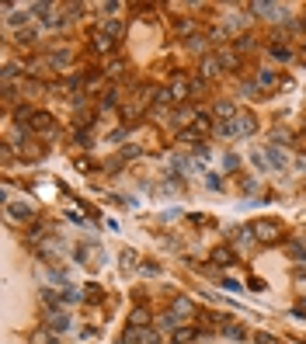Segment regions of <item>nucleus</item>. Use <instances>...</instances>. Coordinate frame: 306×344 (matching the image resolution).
Returning a JSON list of instances; mask_svg holds the SVG:
<instances>
[{"label": "nucleus", "instance_id": "f257e3e1", "mask_svg": "<svg viewBox=\"0 0 306 344\" xmlns=\"http://www.w3.org/2000/svg\"><path fill=\"white\" fill-rule=\"evenodd\" d=\"M250 233H254V240H258V244H275V240H282V223H278V219L261 216V219H254V223H250Z\"/></svg>", "mask_w": 306, "mask_h": 344}, {"label": "nucleus", "instance_id": "f03ea898", "mask_svg": "<svg viewBox=\"0 0 306 344\" xmlns=\"http://www.w3.org/2000/svg\"><path fill=\"white\" fill-rule=\"evenodd\" d=\"M118 344H157V330L153 327H125Z\"/></svg>", "mask_w": 306, "mask_h": 344}, {"label": "nucleus", "instance_id": "7ed1b4c3", "mask_svg": "<svg viewBox=\"0 0 306 344\" xmlns=\"http://www.w3.org/2000/svg\"><path fill=\"white\" fill-rule=\"evenodd\" d=\"M28 129H32L35 136H56V133H59L56 118H53L49 112H35V118L28 122Z\"/></svg>", "mask_w": 306, "mask_h": 344}, {"label": "nucleus", "instance_id": "20e7f679", "mask_svg": "<svg viewBox=\"0 0 306 344\" xmlns=\"http://www.w3.org/2000/svg\"><path fill=\"white\" fill-rule=\"evenodd\" d=\"M7 216H11L14 223H32V219H35V205H32L28 198H21V202H11V205H7Z\"/></svg>", "mask_w": 306, "mask_h": 344}, {"label": "nucleus", "instance_id": "39448f33", "mask_svg": "<svg viewBox=\"0 0 306 344\" xmlns=\"http://www.w3.org/2000/svg\"><path fill=\"white\" fill-rule=\"evenodd\" d=\"M250 11H254L258 18H268V21H282V18H286V7H278V4H265V0H254Z\"/></svg>", "mask_w": 306, "mask_h": 344}, {"label": "nucleus", "instance_id": "423d86ee", "mask_svg": "<svg viewBox=\"0 0 306 344\" xmlns=\"http://www.w3.org/2000/svg\"><path fill=\"white\" fill-rule=\"evenodd\" d=\"M171 313L177 316V320H188V316H195V303H191L188 296H174L171 299Z\"/></svg>", "mask_w": 306, "mask_h": 344}, {"label": "nucleus", "instance_id": "0eeeda50", "mask_svg": "<svg viewBox=\"0 0 306 344\" xmlns=\"http://www.w3.org/2000/svg\"><path fill=\"white\" fill-rule=\"evenodd\" d=\"M167 91H171V101H188L191 97V80L188 76H174Z\"/></svg>", "mask_w": 306, "mask_h": 344}, {"label": "nucleus", "instance_id": "6e6552de", "mask_svg": "<svg viewBox=\"0 0 306 344\" xmlns=\"http://www.w3.org/2000/svg\"><path fill=\"white\" fill-rule=\"evenodd\" d=\"M212 118H216V122H233V118H237L233 101H216V104H212Z\"/></svg>", "mask_w": 306, "mask_h": 344}, {"label": "nucleus", "instance_id": "1a4fd4ad", "mask_svg": "<svg viewBox=\"0 0 306 344\" xmlns=\"http://www.w3.org/2000/svg\"><path fill=\"white\" fill-rule=\"evenodd\" d=\"M254 49H258V38L247 35V32L233 38V52H237V56H247V52H254Z\"/></svg>", "mask_w": 306, "mask_h": 344}, {"label": "nucleus", "instance_id": "9d476101", "mask_svg": "<svg viewBox=\"0 0 306 344\" xmlns=\"http://www.w3.org/2000/svg\"><path fill=\"white\" fill-rule=\"evenodd\" d=\"M219 59L216 56H202V63H198V73H202V80H212V76H219Z\"/></svg>", "mask_w": 306, "mask_h": 344}, {"label": "nucleus", "instance_id": "9b49d317", "mask_svg": "<svg viewBox=\"0 0 306 344\" xmlns=\"http://www.w3.org/2000/svg\"><path fill=\"white\" fill-rule=\"evenodd\" d=\"M282 80H278V73L275 70H258V91H275Z\"/></svg>", "mask_w": 306, "mask_h": 344}, {"label": "nucleus", "instance_id": "f8f14e48", "mask_svg": "<svg viewBox=\"0 0 306 344\" xmlns=\"http://www.w3.org/2000/svg\"><path fill=\"white\" fill-rule=\"evenodd\" d=\"M101 32H105V35L118 45V42L125 38V24H122V21H105V24H101Z\"/></svg>", "mask_w": 306, "mask_h": 344}, {"label": "nucleus", "instance_id": "ddd939ff", "mask_svg": "<svg viewBox=\"0 0 306 344\" xmlns=\"http://www.w3.org/2000/svg\"><path fill=\"white\" fill-rule=\"evenodd\" d=\"M212 264H219V268L237 264V254H233L230 247H216V250H212Z\"/></svg>", "mask_w": 306, "mask_h": 344}, {"label": "nucleus", "instance_id": "4468645a", "mask_svg": "<svg viewBox=\"0 0 306 344\" xmlns=\"http://www.w3.org/2000/svg\"><path fill=\"white\" fill-rule=\"evenodd\" d=\"M91 49H94V52H112V49H115V42H112L108 35H105L101 28H97L94 35H91Z\"/></svg>", "mask_w": 306, "mask_h": 344}, {"label": "nucleus", "instance_id": "2eb2a0df", "mask_svg": "<svg viewBox=\"0 0 306 344\" xmlns=\"http://www.w3.org/2000/svg\"><path fill=\"white\" fill-rule=\"evenodd\" d=\"M216 59H219V66H223V70H237V66H240V56L233 52V45H230V49H219V52H216Z\"/></svg>", "mask_w": 306, "mask_h": 344}, {"label": "nucleus", "instance_id": "dca6fc26", "mask_svg": "<svg viewBox=\"0 0 306 344\" xmlns=\"http://www.w3.org/2000/svg\"><path fill=\"white\" fill-rule=\"evenodd\" d=\"M129 327H150V309L146 306H136L129 313Z\"/></svg>", "mask_w": 306, "mask_h": 344}, {"label": "nucleus", "instance_id": "f3484780", "mask_svg": "<svg viewBox=\"0 0 306 344\" xmlns=\"http://www.w3.org/2000/svg\"><path fill=\"white\" fill-rule=\"evenodd\" d=\"M49 66H53V70H66V66H70V63H73V56H70V52H63V49H59V52H49Z\"/></svg>", "mask_w": 306, "mask_h": 344}, {"label": "nucleus", "instance_id": "a211bd4d", "mask_svg": "<svg viewBox=\"0 0 306 344\" xmlns=\"http://www.w3.org/2000/svg\"><path fill=\"white\" fill-rule=\"evenodd\" d=\"M233 122H237V129H240V133H254V129H258V118H254L250 112H240Z\"/></svg>", "mask_w": 306, "mask_h": 344}, {"label": "nucleus", "instance_id": "6ab92c4d", "mask_svg": "<svg viewBox=\"0 0 306 344\" xmlns=\"http://www.w3.org/2000/svg\"><path fill=\"white\" fill-rule=\"evenodd\" d=\"M268 52H271V59H278V63L292 59V49H289L286 42H271V45H268Z\"/></svg>", "mask_w": 306, "mask_h": 344}, {"label": "nucleus", "instance_id": "aec40b11", "mask_svg": "<svg viewBox=\"0 0 306 344\" xmlns=\"http://www.w3.org/2000/svg\"><path fill=\"white\" fill-rule=\"evenodd\" d=\"M191 129H195L198 136H206V133L212 129V115H209V112H198V115H195V125H191Z\"/></svg>", "mask_w": 306, "mask_h": 344}, {"label": "nucleus", "instance_id": "412c9836", "mask_svg": "<svg viewBox=\"0 0 306 344\" xmlns=\"http://www.w3.org/2000/svg\"><path fill=\"white\" fill-rule=\"evenodd\" d=\"M195 337H198L195 327H177V330H174V344H191Z\"/></svg>", "mask_w": 306, "mask_h": 344}, {"label": "nucleus", "instance_id": "4be33fe9", "mask_svg": "<svg viewBox=\"0 0 306 344\" xmlns=\"http://www.w3.org/2000/svg\"><path fill=\"white\" fill-rule=\"evenodd\" d=\"M177 143H185V146H195V150H198V146H202V136L195 133V129H181V133H177Z\"/></svg>", "mask_w": 306, "mask_h": 344}, {"label": "nucleus", "instance_id": "5701e85b", "mask_svg": "<svg viewBox=\"0 0 306 344\" xmlns=\"http://www.w3.org/2000/svg\"><path fill=\"white\" fill-rule=\"evenodd\" d=\"M195 115H198V112H191L188 104H181V108L171 115V122H174V125H185V122H195Z\"/></svg>", "mask_w": 306, "mask_h": 344}, {"label": "nucleus", "instance_id": "b1692460", "mask_svg": "<svg viewBox=\"0 0 306 344\" xmlns=\"http://www.w3.org/2000/svg\"><path fill=\"white\" fill-rule=\"evenodd\" d=\"M66 327H70V316H66V313H53V316H49V330H56V334H63V330H66Z\"/></svg>", "mask_w": 306, "mask_h": 344}, {"label": "nucleus", "instance_id": "393cba45", "mask_svg": "<svg viewBox=\"0 0 306 344\" xmlns=\"http://www.w3.org/2000/svg\"><path fill=\"white\" fill-rule=\"evenodd\" d=\"M216 136L233 139V136H240V129H237V122H219V125H216Z\"/></svg>", "mask_w": 306, "mask_h": 344}, {"label": "nucleus", "instance_id": "a878e982", "mask_svg": "<svg viewBox=\"0 0 306 344\" xmlns=\"http://www.w3.org/2000/svg\"><path fill=\"white\" fill-rule=\"evenodd\" d=\"M268 167H286V153L282 150H275V146H271V150H268Z\"/></svg>", "mask_w": 306, "mask_h": 344}, {"label": "nucleus", "instance_id": "bb28decb", "mask_svg": "<svg viewBox=\"0 0 306 344\" xmlns=\"http://www.w3.org/2000/svg\"><path fill=\"white\" fill-rule=\"evenodd\" d=\"M223 334H226V337H233V341H247V330H244L240 324H226V330H223Z\"/></svg>", "mask_w": 306, "mask_h": 344}, {"label": "nucleus", "instance_id": "cd10ccee", "mask_svg": "<svg viewBox=\"0 0 306 344\" xmlns=\"http://www.w3.org/2000/svg\"><path fill=\"white\" fill-rule=\"evenodd\" d=\"M122 73H125V63H122V59H112V63L105 66V76H112V80L115 76H122Z\"/></svg>", "mask_w": 306, "mask_h": 344}, {"label": "nucleus", "instance_id": "c85d7f7f", "mask_svg": "<svg viewBox=\"0 0 306 344\" xmlns=\"http://www.w3.org/2000/svg\"><path fill=\"white\" fill-rule=\"evenodd\" d=\"M21 153H28V156H32V160H38V156H42V143H35V139H28V143H24V146H21Z\"/></svg>", "mask_w": 306, "mask_h": 344}, {"label": "nucleus", "instance_id": "c756f323", "mask_svg": "<svg viewBox=\"0 0 306 344\" xmlns=\"http://www.w3.org/2000/svg\"><path fill=\"white\" fill-rule=\"evenodd\" d=\"M14 42H18L21 49H24V45H32V42H35V32H32V28H21L18 35H14Z\"/></svg>", "mask_w": 306, "mask_h": 344}, {"label": "nucleus", "instance_id": "7c9ffc66", "mask_svg": "<svg viewBox=\"0 0 306 344\" xmlns=\"http://www.w3.org/2000/svg\"><path fill=\"white\" fill-rule=\"evenodd\" d=\"M45 91V84H38V80H24L21 84V94H42Z\"/></svg>", "mask_w": 306, "mask_h": 344}, {"label": "nucleus", "instance_id": "2f4dec72", "mask_svg": "<svg viewBox=\"0 0 306 344\" xmlns=\"http://www.w3.org/2000/svg\"><path fill=\"white\" fill-rule=\"evenodd\" d=\"M185 49H191V52H202V49H206V38H202V35L185 38Z\"/></svg>", "mask_w": 306, "mask_h": 344}, {"label": "nucleus", "instance_id": "473e14b6", "mask_svg": "<svg viewBox=\"0 0 306 344\" xmlns=\"http://www.w3.org/2000/svg\"><path fill=\"white\" fill-rule=\"evenodd\" d=\"M63 14H56V11H49V14H45V28H63Z\"/></svg>", "mask_w": 306, "mask_h": 344}, {"label": "nucleus", "instance_id": "72a5a7b5", "mask_svg": "<svg viewBox=\"0 0 306 344\" xmlns=\"http://www.w3.org/2000/svg\"><path fill=\"white\" fill-rule=\"evenodd\" d=\"M118 104V91H105L101 94V108H115Z\"/></svg>", "mask_w": 306, "mask_h": 344}, {"label": "nucleus", "instance_id": "f704fd0d", "mask_svg": "<svg viewBox=\"0 0 306 344\" xmlns=\"http://www.w3.org/2000/svg\"><path fill=\"white\" fill-rule=\"evenodd\" d=\"M177 324H181V320H177V316H174L171 309H167V313H164V316H160V327H167V330H177Z\"/></svg>", "mask_w": 306, "mask_h": 344}, {"label": "nucleus", "instance_id": "c9c22d12", "mask_svg": "<svg viewBox=\"0 0 306 344\" xmlns=\"http://www.w3.org/2000/svg\"><path fill=\"white\" fill-rule=\"evenodd\" d=\"M84 299H87V303H101V288L87 285V288H84Z\"/></svg>", "mask_w": 306, "mask_h": 344}, {"label": "nucleus", "instance_id": "e433bc0d", "mask_svg": "<svg viewBox=\"0 0 306 344\" xmlns=\"http://www.w3.org/2000/svg\"><path fill=\"white\" fill-rule=\"evenodd\" d=\"M275 143H292V136H289L286 129H275V133H271V146H275Z\"/></svg>", "mask_w": 306, "mask_h": 344}, {"label": "nucleus", "instance_id": "4c0bfd02", "mask_svg": "<svg viewBox=\"0 0 306 344\" xmlns=\"http://www.w3.org/2000/svg\"><path fill=\"white\" fill-rule=\"evenodd\" d=\"M191 94H195V97L206 94V80H202V76H191Z\"/></svg>", "mask_w": 306, "mask_h": 344}, {"label": "nucleus", "instance_id": "58836bf2", "mask_svg": "<svg viewBox=\"0 0 306 344\" xmlns=\"http://www.w3.org/2000/svg\"><path fill=\"white\" fill-rule=\"evenodd\" d=\"M289 254H292L296 261H306V247L303 244H289Z\"/></svg>", "mask_w": 306, "mask_h": 344}, {"label": "nucleus", "instance_id": "ea45409f", "mask_svg": "<svg viewBox=\"0 0 306 344\" xmlns=\"http://www.w3.org/2000/svg\"><path fill=\"white\" fill-rule=\"evenodd\" d=\"M254 344H278V337H271V334H265V330H258V334H254Z\"/></svg>", "mask_w": 306, "mask_h": 344}, {"label": "nucleus", "instance_id": "a19ab883", "mask_svg": "<svg viewBox=\"0 0 306 344\" xmlns=\"http://www.w3.org/2000/svg\"><path fill=\"white\" fill-rule=\"evenodd\" d=\"M237 167H240V160H237L233 153H226V156H223V171H237Z\"/></svg>", "mask_w": 306, "mask_h": 344}, {"label": "nucleus", "instance_id": "79ce46f5", "mask_svg": "<svg viewBox=\"0 0 306 344\" xmlns=\"http://www.w3.org/2000/svg\"><path fill=\"white\" fill-rule=\"evenodd\" d=\"M42 299H45L49 306H56L59 299H63V296H59V292H53V288H45V292H42Z\"/></svg>", "mask_w": 306, "mask_h": 344}, {"label": "nucleus", "instance_id": "37998d69", "mask_svg": "<svg viewBox=\"0 0 306 344\" xmlns=\"http://www.w3.org/2000/svg\"><path fill=\"white\" fill-rule=\"evenodd\" d=\"M240 94H244V97H247V94H258V80H247V84L240 87Z\"/></svg>", "mask_w": 306, "mask_h": 344}, {"label": "nucleus", "instance_id": "c03bdc74", "mask_svg": "<svg viewBox=\"0 0 306 344\" xmlns=\"http://www.w3.org/2000/svg\"><path fill=\"white\" fill-rule=\"evenodd\" d=\"M240 24H244V18H240V14H230V18H226V28H233V32H237Z\"/></svg>", "mask_w": 306, "mask_h": 344}, {"label": "nucleus", "instance_id": "a18cd8bd", "mask_svg": "<svg viewBox=\"0 0 306 344\" xmlns=\"http://www.w3.org/2000/svg\"><path fill=\"white\" fill-rule=\"evenodd\" d=\"M133 156H139V146H125L122 150V160H133Z\"/></svg>", "mask_w": 306, "mask_h": 344}, {"label": "nucleus", "instance_id": "49530a36", "mask_svg": "<svg viewBox=\"0 0 306 344\" xmlns=\"http://www.w3.org/2000/svg\"><path fill=\"white\" fill-rule=\"evenodd\" d=\"M136 11H139V18H153V11H157V7H150V4H143V7H136Z\"/></svg>", "mask_w": 306, "mask_h": 344}, {"label": "nucleus", "instance_id": "de8ad7c7", "mask_svg": "<svg viewBox=\"0 0 306 344\" xmlns=\"http://www.w3.org/2000/svg\"><path fill=\"white\" fill-rule=\"evenodd\" d=\"M206 181H209V188H212V191H216V188H223V181H219V174H209Z\"/></svg>", "mask_w": 306, "mask_h": 344}, {"label": "nucleus", "instance_id": "09e8293b", "mask_svg": "<svg viewBox=\"0 0 306 344\" xmlns=\"http://www.w3.org/2000/svg\"><path fill=\"white\" fill-rule=\"evenodd\" d=\"M223 288H230V292H240V282H233V278H223Z\"/></svg>", "mask_w": 306, "mask_h": 344}, {"label": "nucleus", "instance_id": "8fccbe9b", "mask_svg": "<svg viewBox=\"0 0 306 344\" xmlns=\"http://www.w3.org/2000/svg\"><path fill=\"white\" fill-rule=\"evenodd\" d=\"M143 271H146V275H160V268L153 264V261H146V264H143Z\"/></svg>", "mask_w": 306, "mask_h": 344}, {"label": "nucleus", "instance_id": "3c124183", "mask_svg": "<svg viewBox=\"0 0 306 344\" xmlns=\"http://www.w3.org/2000/svg\"><path fill=\"white\" fill-rule=\"evenodd\" d=\"M296 313H306V296H303V303H299V309H296Z\"/></svg>", "mask_w": 306, "mask_h": 344}, {"label": "nucleus", "instance_id": "603ef678", "mask_svg": "<svg viewBox=\"0 0 306 344\" xmlns=\"http://www.w3.org/2000/svg\"><path fill=\"white\" fill-rule=\"evenodd\" d=\"M303 59H306V42H303Z\"/></svg>", "mask_w": 306, "mask_h": 344}]
</instances>
